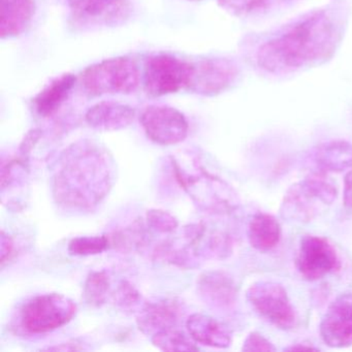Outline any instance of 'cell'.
<instances>
[{
  "label": "cell",
  "instance_id": "2e32d148",
  "mask_svg": "<svg viewBox=\"0 0 352 352\" xmlns=\"http://www.w3.org/2000/svg\"><path fill=\"white\" fill-rule=\"evenodd\" d=\"M135 110L129 104L102 102L92 106L85 115L87 124L98 131H115L126 129L135 118Z\"/></svg>",
  "mask_w": 352,
  "mask_h": 352
},
{
  "label": "cell",
  "instance_id": "3957f363",
  "mask_svg": "<svg viewBox=\"0 0 352 352\" xmlns=\"http://www.w3.org/2000/svg\"><path fill=\"white\" fill-rule=\"evenodd\" d=\"M170 160L177 182L201 210L228 215L238 209L240 199L234 188L210 173L197 158L190 162H181L176 157Z\"/></svg>",
  "mask_w": 352,
  "mask_h": 352
},
{
  "label": "cell",
  "instance_id": "ba28073f",
  "mask_svg": "<svg viewBox=\"0 0 352 352\" xmlns=\"http://www.w3.org/2000/svg\"><path fill=\"white\" fill-rule=\"evenodd\" d=\"M247 300L251 308L270 324L283 331L296 325V313L285 288L271 280L255 282L247 289Z\"/></svg>",
  "mask_w": 352,
  "mask_h": 352
},
{
  "label": "cell",
  "instance_id": "1f68e13d",
  "mask_svg": "<svg viewBox=\"0 0 352 352\" xmlns=\"http://www.w3.org/2000/svg\"><path fill=\"white\" fill-rule=\"evenodd\" d=\"M343 201L344 206L352 211V170L348 172L344 179Z\"/></svg>",
  "mask_w": 352,
  "mask_h": 352
},
{
  "label": "cell",
  "instance_id": "484cf974",
  "mask_svg": "<svg viewBox=\"0 0 352 352\" xmlns=\"http://www.w3.org/2000/svg\"><path fill=\"white\" fill-rule=\"evenodd\" d=\"M148 228L160 234H172L178 228V219L164 210H150L146 215Z\"/></svg>",
  "mask_w": 352,
  "mask_h": 352
},
{
  "label": "cell",
  "instance_id": "4dcf8cb0",
  "mask_svg": "<svg viewBox=\"0 0 352 352\" xmlns=\"http://www.w3.org/2000/svg\"><path fill=\"white\" fill-rule=\"evenodd\" d=\"M14 243L11 236H7L5 232L1 234V263L3 265L9 261L10 257L13 255Z\"/></svg>",
  "mask_w": 352,
  "mask_h": 352
},
{
  "label": "cell",
  "instance_id": "52a82bcc",
  "mask_svg": "<svg viewBox=\"0 0 352 352\" xmlns=\"http://www.w3.org/2000/svg\"><path fill=\"white\" fill-rule=\"evenodd\" d=\"M193 76V63L172 55H154L146 60L144 85L150 96L160 98L190 89Z\"/></svg>",
  "mask_w": 352,
  "mask_h": 352
},
{
  "label": "cell",
  "instance_id": "e575fe53",
  "mask_svg": "<svg viewBox=\"0 0 352 352\" xmlns=\"http://www.w3.org/2000/svg\"><path fill=\"white\" fill-rule=\"evenodd\" d=\"M192 1H195V0H192Z\"/></svg>",
  "mask_w": 352,
  "mask_h": 352
},
{
  "label": "cell",
  "instance_id": "4316f807",
  "mask_svg": "<svg viewBox=\"0 0 352 352\" xmlns=\"http://www.w3.org/2000/svg\"><path fill=\"white\" fill-rule=\"evenodd\" d=\"M141 300V294L127 281L121 282L114 294V302L123 310H135Z\"/></svg>",
  "mask_w": 352,
  "mask_h": 352
},
{
  "label": "cell",
  "instance_id": "44dd1931",
  "mask_svg": "<svg viewBox=\"0 0 352 352\" xmlns=\"http://www.w3.org/2000/svg\"><path fill=\"white\" fill-rule=\"evenodd\" d=\"M314 162L319 170L340 173L352 168V144L331 141L322 144L314 152Z\"/></svg>",
  "mask_w": 352,
  "mask_h": 352
},
{
  "label": "cell",
  "instance_id": "d6a6232c",
  "mask_svg": "<svg viewBox=\"0 0 352 352\" xmlns=\"http://www.w3.org/2000/svg\"><path fill=\"white\" fill-rule=\"evenodd\" d=\"M45 350H49V351L50 350L51 351H77V350H83V347H80L79 344L65 343L46 348Z\"/></svg>",
  "mask_w": 352,
  "mask_h": 352
},
{
  "label": "cell",
  "instance_id": "4fadbf2b",
  "mask_svg": "<svg viewBox=\"0 0 352 352\" xmlns=\"http://www.w3.org/2000/svg\"><path fill=\"white\" fill-rule=\"evenodd\" d=\"M239 69L228 59H204L195 65L191 91L203 96H216L232 85L238 77Z\"/></svg>",
  "mask_w": 352,
  "mask_h": 352
},
{
  "label": "cell",
  "instance_id": "8992f818",
  "mask_svg": "<svg viewBox=\"0 0 352 352\" xmlns=\"http://www.w3.org/2000/svg\"><path fill=\"white\" fill-rule=\"evenodd\" d=\"M77 313V305L63 294L34 296L20 309L21 329L32 335L50 333L67 324Z\"/></svg>",
  "mask_w": 352,
  "mask_h": 352
},
{
  "label": "cell",
  "instance_id": "ac0fdd59",
  "mask_svg": "<svg viewBox=\"0 0 352 352\" xmlns=\"http://www.w3.org/2000/svg\"><path fill=\"white\" fill-rule=\"evenodd\" d=\"M34 13V0H1V38H12L21 36L32 24Z\"/></svg>",
  "mask_w": 352,
  "mask_h": 352
},
{
  "label": "cell",
  "instance_id": "836d02e7",
  "mask_svg": "<svg viewBox=\"0 0 352 352\" xmlns=\"http://www.w3.org/2000/svg\"><path fill=\"white\" fill-rule=\"evenodd\" d=\"M284 350H317V348L313 347L312 345L308 344H296V345L290 346V347L285 348Z\"/></svg>",
  "mask_w": 352,
  "mask_h": 352
},
{
  "label": "cell",
  "instance_id": "7402d4cb",
  "mask_svg": "<svg viewBox=\"0 0 352 352\" xmlns=\"http://www.w3.org/2000/svg\"><path fill=\"white\" fill-rule=\"evenodd\" d=\"M143 222L135 221L129 228L113 232L109 236L110 246L122 252L143 248L148 242L147 232Z\"/></svg>",
  "mask_w": 352,
  "mask_h": 352
},
{
  "label": "cell",
  "instance_id": "cb8c5ba5",
  "mask_svg": "<svg viewBox=\"0 0 352 352\" xmlns=\"http://www.w3.org/2000/svg\"><path fill=\"white\" fill-rule=\"evenodd\" d=\"M152 343L164 351H197L199 347L182 331L175 329H164L152 336Z\"/></svg>",
  "mask_w": 352,
  "mask_h": 352
},
{
  "label": "cell",
  "instance_id": "9a60e30c",
  "mask_svg": "<svg viewBox=\"0 0 352 352\" xmlns=\"http://www.w3.org/2000/svg\"><path fill=\"white\" fill-rule=\"evenodd\" d=\"M197 292L206 304L220 310L232 309L238 298L234 279L220 271L203 274L197 280Z\"/></svg>",
  "mask_w": 352,
  "mask_h": 352
},
{
  "label": "cell",
  "instance_id": "277c9868",
  "mask_svg": "<svg viewBox=\"0 0 352 352\" xmlns=\"http://www.w3.org/2000/svg\"><path fill=\"white\" fill-rule=\"evenodd\" d=\"M337 197V186L327 173H311L287 189L280 205V217L294 223H308Z\"/></svg>",
  "mask_w": 352,
  "mask_h": 352
},
{
  "label": "cell",
  "instance_id": "30bf717a",
  "mask_svg": "<svg viewBox=\"0 0 352 352\" xmlns=\"http://www.w3.org/2000/svg\"><path fill=\"white\" fill-rule=\"evenodd\" d=\"M296 269L302 279L318 281L341 269V259L333 245L323 236L308 234L300 240Z\"/></svg>",
  "mask_w": 352,
  "mask_h": 352
},
{
  "label": "cell",
  "instance_id": "f1b7e54d",
  "mask_svg": "<svg viewBox=\"0 0 352 352\" xmlns=\"http://www.w3.org/2000/svg\"><path fill=\"white\" fill-rule=\"evenodd\" d=\"M243 351H276V347L272 342H270L267 338L263 337L261 333L257 331H252L247 336L243 343Z\"/></svg>",
  "mask_w": 352,
  "mask_h": 352
},
{
  "label": "cell",
  "instance_id": "e0dca14e",
  "mask_svg": "<svg viewBox=\"0 0 352 352\" xmlns=\"http://www.w3.org/2000/svg\"><path fill=\"white\" fill-rule=\"evenodd\" d=\"M187 331L191 339L201 345L226 349L232 345L230 329L221 321L209 315L195 313L186 321Z\"/></svg>",
  "mask_w": 352,
  "mask_h": 352
},
{
  "label": "cell",
  "instance_id": "5b68a950",
  "mask_svg": "<svg viewBox=\"0 0 352 352\" xmlns=\"http://www.w3.org/2000/svg\"><path fill=\"white\" fill-rule=\"evenodd\" d=\"M140 69L129 57L106 59L82 74L84 89L92 96L133 94L139 87Z\"/></svg>",
  "mask_w": 352,
  "mask_h": 352
},
{
  "label": "cell",
  "instance_id": "8fae6325",
  "mask_svg": "<svg viewBox=\"0 0 352 352\" xmlns=\"http://www.w3.org/2000/svg\"><path fill=\"white\" fill-rule=\"evenodd\" d=\"M140 122L147 137L158 145H176L184 141L188 135L186 117L172 107H147L142 112Z\"/></svg>",
  "mask_w": 352,
  "mask_h": 352
},
{
  "label": "cell",
  "instance_id": "83f0119b",
  "mask_svg": "<svg viewBox=\"0 0 352 352\" xmlns=\"http://www.w3.org/2000/svg\"><path fill=\"white\" fill-rule=\"evenodd\" d=\"M218 3L232 13L247 14L263 9L267 6V0H218Z\"/></svg>",
  "mask_w": 352,
  "mask_h": 352
},
{
  "label": "cell",
  "instance_id": "7c38bea8",
  "mask_svg": "<svg viewBox=\"0 0 352 352\" xmlns=\"http://www.w3.org/2000/svg\"><path fill=\"white\" fill-rule=\"evenodd\" d=\"M320 337L331 348L352 346V294L338 296L327 309L320 323Z\"/></svg>",
  "mask_w": 352,
  "mask_h": 352
},
{
  "label": "cell",
  "instance_id": "9c48e42d",
  "mask_svg": "<svg viewBox=\"0 0 352 352\" xmlns=\"http://www.w3.org/2000/svg\"><path fill=\"white\" fill-rule=\"evenodd\" d=\"M69 7L73 26L82 30L121 25L133 12L129 0H69Z\"/></svg>",
  "mask_w": 352,
  "mask_h": 352
},
{
  "label": "cell",
  "instance_id": "603a6c76",
  "mask_svg": "<svg viewBox=\"0 0 352 352\" xmlns=\"http://www.w3.org/2000/svg\"><path fill=\"white\" fill-rule=\"evenodd\" d=\"M110 287V276L107 272H92L84 285V300L90 306H102L108 298Z\"/></svg>",
  "mask_w": 352,
  "mask_h": 352
},
{
  "label": "cell",
  "instance_id": "f546056e",
  "mask_svg": "<svg viewBox=\"0 0 352 352\" xmlns=\"http://www.w3.org/2000/svg\"><path fill=\"white\" fill-rule=\"evenodd\" d=\"M42 133L38 129H32L30 133H28L25 138H24L23 142H22L21 146H20V152L22 155L25 157V155H28L32 148L34 147L38 140H40Z\"/></svg>",
  "mask_w": 352,
  "mask_h": 352
},
{
  "label": "cell",
  "instance_id": "5bb4252c",
  "mask_svg": "<svg viewBox=\"0 0 352 352\" xmlns=\"http://www.w3.org/2000/svg\"><path fill=\"white\" fill-rule=\"evenodd\" d=\"M182 316V306L177 298H157L144 302L138 312L137 323L140 331L153 336L158 331L174 329Z\"/></svg>",
  "mask_w": 352,
  "mask_h": 352
},
{
  "label": "cell",
  "instance_id": "7a4b0ae2",
  "mask_svg": "<svg viewBox=\"0 0 352 352\" xmlns=\"http://www.w3.org/2000/svg\"><path fill=\"white\" fill-rule=\"evenodd\" d=\"M338 41L335 22L325 12H316L263 44L257 53V63L270 73L296 71L329 58Z\"/></svg>",
  "mask_w": 352,
  "mask_h": 352
},
{
  "label": "cell",
  "instance_id": "d4e9b609",
  "mask_svg": "<svg viewBox=\"0 0 352 352\" xmlns=\"http://www.w3.org/2000/svg\"><path fill=\"white\" fill-rule=\"evenodd\" d=\"M110 247L108 236H78L69 243L67 251L75 256L100 254Z\"/></svg>",
  "mask_w": 352,
  "mask_h": 352
},
{
  "label": "cell",
  "instance_id": "d6986e66",
  "mask_svg": "<svg viewBox=\"0 0 352 352\" xmlns=\"http://www.w3.org/2000/svg\"><path fill=\"white\" fill-rule=\"evenodd\" d=\"M77 78L72 74H65L53 80L34 98V108L43 118L53 116L71 96Z\"/></svg>",
  "mask_w": 352,
  "mask_h": 352
},
{
  "label": "cell",
  "instance_id": "6da1fadb",
  "mask_svg": "<svg viewBox=\"0 0 352 352\" xmlns=\"http://www.w3.org/2000/svg\"><path fill=\"white\" fill-rule=\"evenodd\" d=\"M114 182L111 154L98 144L82 141L61 155L53 176V197L65 209L91 211L110 193Z\"/></svg>",
  "mask_w": 352,
  "mask_h": 352
},
{
  "label": "cell",
  "instance_id": "ffe728a7",
  "mask_svg": "<svg viewBox=\"0 0 352 352\" xmlns=\"http://www.w3.org/2000/svg\"><path fill=\"white\" fill-rule=\"evenodd\" d=\"M282 236L281 224L275 216L257 213L251 218L248 226V239L251 247L261 252L273 250Z\"/></svg>",
  "mask_w": 352,
  "mask_h": 352
}]
</instances>
